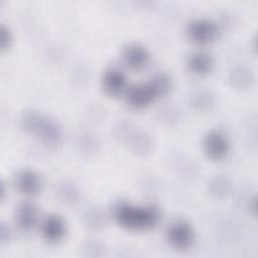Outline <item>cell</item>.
Here are the masks:
<instances>
[{"label":"cell","mask_w":258,"mask_h":258,"mask_svg":"<svg viewBox=\"0 0 258 258\" xmlns=\"http://www.w3.org/2000/svg\"><path fill=\"white\" fill-rule=\"evenodd\" d=\"M58 200L66 205H74L80 199V191L76 185L70 182H62L58 184L56 189Z\"/></svg>","instance_id":"cell-17"},{"label":"cell","mask_w":258,"mask_h":258,"mask_svg":"<svg viewBox=\"0 0 258 258\" xmlns=\"http://www.w3.org/2000/svg\"><path fill=\"white\" fill-rule=\"evenodd\" d=\"M14 185L23 196L33 197L38 195L42 189L41 176L32 169H21L14 176Z\"/></svg>","instance_id":"cell-11"},{"label":"cell","mask_w":258,"mask_h":258,"mask_svg":"<svg viewBox=\"0 0 258 258\" xmlns=\"http://www.w3.org/2000/svg\"><path fill=\"white\" fill-rule=\"evenodd\" d=\"M11 237V231L9 227H7L4 223L1 224L0 227V242L1 244H5L10 240Z\"/></svg>","instance_id":"cell-20"},{"label":"cell","mask_w":258,"mask_h":258,"mask_svg":"<svg viewBox=\"0 0 258 258\" xmlns=\"http://www.w3.org/2000/svg\"><path fill=\"white\" fill-rule=\"evenodd\" d=\"M13 41V36H12V32L10 31V29L4 25H1L0 28V49L2 52H4L5 50H7L11 43Z\"/></svg>","instance_id":"cell-19"},{"label":"cell","mask_w":258,"mask_h":258,"mask_svg":"<svg viewBox=\"0 0 258 258\" xmlns=\"http://www.w3.org/2000/svg\"><path fill=\"white\" fill-rule=\"evenodd\" d=\"M186 67L192 75L204 77L213 71L214 59L209 52L205 50H197L188 55Z\"/></svg>","instance_id":"cell-13"},{"label":"cell","mask_w":258,"mask_h":258,"mask_svg":"<svg viewBox=\"0 0 258 258\" xmlns=\"http://www.w3.org/2000/svg\"><path fill=\"white\" fill-rule=\"evenodd\" d=\"M219 34L218 24L209 18H196L186 26V35L196 44H208Z\"/></svg>","instance_id":"cell-6"},{"label":"cell","mask_w":258,"mask_h":258,"mask_svg":"<svg viewBox=\"0 0 258 258\" xmlns=\"http://www.w3.org/2000/svg\"><path fill=\"white\" fill-rule=\"evenodd\" d=\"M116 138L127 144L130 149L139 155L149 154L153 150V139L145 131L134 127L130 123H121L115 129Z\"/></svg>","instance_id":"cell-4"},{"label":"cell","mask_w":258,"mask_h":258,"mask_svg":"<svg viewBox=\"0 0 258 258\" xmlns=\"http://www.w3.org/2000/svg\"><path fill=\"white\" fill-rule=\"evenodd\" d=\"M165 236L168 244L177 250L189 249L196 239L194 227L183 219L172 221L166 228Z\"/></svg>","instance_id":"cell-5"},{"label":"cell","mask_w":258,"mask_h":258,"mask_svg":"<svg viewBox=\"0 0 258 258\" xmlns=\"http://www.w3.org/2000/svg\"><path fill=\"white\" fill-rule=\"evenodd\" d=\"M113 218L122 228L142 232L154 228L160 221V210L153 206H138L129 202H119L113 208Z\"/></svg>","instance_id":"cell-1"},{"label":"cell","mask_w":258,"mask_h":258,"mask_svg":"<svg viewBox=\"0 0 258 258\" xmlns=\"http://www.w3.org/2000/svg\"><path fill=\"white\" fill-rule=\"evenodd\" d=\"M39 220V211L37 206L29 201L22 202L15 211V224L23 232L33 230Z\"/></svg>","instance_id":"cell-12"},{"label":"cell","mask_w":258,"mask_h":258,"mask_svg":"<svg viewBox=\"0 0 258 258\" xmlns=\"http://www.w3.org/2000/svg\"><path fill=\"white\" fill-rule=\"evenodd\" d=\"M203 149L209 159L219 161L229 154L231 143L227 135L222 131L211 130L204 137Z\"/></svg>","instance_id":"cell-7"},{"label":"cell","mask_w":258,"mask_h":258,"mask_svg":"<svg viewBox=\"0 0 258 258\" xmlns=\"http://www.w3.org/2000/svg\"><path fill=\"white\" fill-rule=\"evenodd\" d=\"M101 87L106 95L119 97L128 89L127 77L120 68L110 67L102 75Z\"/></svg>","instance_id":"cell-8"},{"label":"cell","mask_w":258,"mask_h":258,"mask_svg":"<svg viewBox=\"0 0 258 258\" xmlns=\"http://www.w3.org/2000/svg\"><path fill=\"white\" fill-rule=\"evenodd\" d=\"M123 63L132 71L145 69L150 61V53L145 46L140 43L127 44L121 53Z\"/></svg>","instance_id":"cell-10"},{"label":"cell","mask_w":258,"mask_h":258,"mask_svg":"<svg viewBox=\"0 0 258 258\" xmlns=\"http://www.w3.org/2000/svg\"><path fill=\"white\" fill-rule=\"evenodd\" d=\"M40 234L46 243L56 244L61 242L67 234L64 219L57 214L47 215L40 224Z\"/></svg>","instance_id":"cell-9"},{"label":"cell","mask_w":258,"mask_h":258,"mask_svg":"<svg viewBox=\"0 0 258 258\" xmlns=\"http://www.w3.org/2000/svg\"><path fill=\"white\" fill-rule=\"evenodd\" d=\"M19 124L25 133L34 136L47 148H56L61 143V127L43 113L34 110L26 111L21 115Z\"/></svg>","instance_id":"cell-2"},{"label":"cell","mask_w":258,"mask_h":258,"mask_svg":"<svg viewBox=\"0 0 258 258\" xmlns=\"http://www.w3.org/2000/svg\"><path fill=\"white\" fill-rule=\"evenodd\" d=\"M229 82L233 88L245 90L252 86L254 82V74L245 66H237L230 71Z\"/></svg>","instance_id":"cell-14"},{"label":"cell","mask_w":258,"mask_h":258,"mask_svg":"<svg viewBox=\"0 0 258 258\" xmlns=\"http://www.w3.org/2000/svg\"><path fill=\"white\" fill-rule=\"evenodd\" d=\"M215 97L208 90H198L189 97V104L192 109L199 112H205L214 106Z\"/></svg>","instance_id":"cell-15"},{"label":"cell","mask_w":258,"mask_h":258,"mask_svg":"<svg viewBox=\"0 0 258 258\" xmlns=\"http://www.w3.org/2000/svg\"><path fill=\"white\" fill-rule=\"evenodd\" d=\"M172 87L170 78L165 74H156L147 82L134 84L125 92V100L129 107L136 110L144 109L157 99L166 96Z\"/></svg>","instance_id":"cell-3"},{"label":"cell","mask_w":258,"mask_h":258,"mask_svg":"<svg viewBox=\"0 0 258 258\" xmlns=\"http://www.w3.org/2000/svg\"><path fill=\"white\" fill-rule=\"evenodd\" d=\"M104 215L102 214V212L97 209H91L90 211L87 212V214L85 215V221H86V225L87 227H89L90 229H94V230H98L99 228L103 227L105 219H104Z\"/></svg>","instance_id":"cell-18"},{"label":"cell","mask_w":258,"mask_h":258,"mask_svg":"<svg viewBox=\"0 0 258 258\" xmlns=\"http://www.w3.org/2000/svg\"><path fill=\"white\" fill-rule=\"evenodd\" d=\"M232 188L231 180L225 175H216L209 181L208 189L211 196L222 199L229 195Z\"/></svg>","instance_id":"cell-16"}]
</instances>
